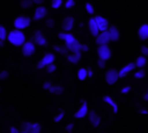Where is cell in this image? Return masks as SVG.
Here are the masks:
<instances>
[{
  "mask_svg": "<svg viewBox=\"0 0 148 133\" xmlns=\"http://www.w3.org/2000/svg\"><path fill=\"white\" fill-rule=\"evenodd\" d=\"M65 46L68 47V50H69L70 52H79L81 51V43H79L77 39H74V41L70 42V43H65Z\"/></svg>",
  "mask_w": 148,
  "mask_h": 133,
  "instance_id": "e0dca14e",
  "label": "cell"
},
{
  "mask_svg": "<svg viewBox=\"0 0 148 133\" xmlns=\"http://www.w3.org/2000/svg\"><path fill=\"white\" fill-rule=\"evenodd\" d=\"M103 100H104L105 103H108V105H109L110 107L113 108V112H114V114H117V112H118V106H117V103H116L114 100H113L112 98L109 97V95H105V97L103 98Z\"/></svg>",
  "mask_w": 148,
  "mask_h": 133,
  "instance_id": "44dd1931",
  "label": "cell"
},
{
  "mask_svg": "<svg viewBox=\"0 0 148 133\" xmlns=\"http://www.w3.org/2000/svg\"><path fill=\"white\" fill-rule=\"evenodd\" d=\"M105 62H107V60H103V59H100V57H99V60H97V65H99L100 68H104V66H105Z\"/></svg>",
  "mask_w": 148,
  "mask_h": 133,
  "instance_id": "f35d334b",
  "label": "cell"
},
{
  "mask_svg": "<svg viewBox=\"0 0 148 133\" xmlns=\"http://www.w3.org/2000/svg\"><path fill=\"white\" fill-rule=\"evenodd\" d=\"M33 0H21V3H20V5H21V8H23V9H27V8H30L31 5H33Z\"/></svg>",
  "mask_w": 148,
  "mask_h": 133,
  "instance_id": "4316f807",
  "label": "cell"
},
{
  "mask_svg": "<svg viewBox=\"0 0 148 133\" xmlns=\"http://www.w3.org/2000/svg\"><path fill=\"white\" fill-rule=\"evenodd\" d=\"M51 86H52L51 81H46V82L43 84V89H44V90H49V87H51Z\"/></svg>",
  "mask_w": 148,
  "mask_h": 133,
  "instance_id": "8d00e7d4",
  "label": "cell"
},
{
  "mask_svg": "<svg viewBox=\"0 0 148 133\" xmlns=\"http://www.w3.org/2000/svg\"><path fill=\"white\" fill-rule=\"evenodd\" d=\"M81 51L87 52L88 51V46H87V44H81Z\"/></svg>",
  "mask_w": 148,
  "mask_h": 133,
  "instance_id": "b9f144b4",
  "label": "cell"
},
{
  "mask_svg": "<svg viewBox=\"0 0 148 133\" xmlns=\"http://www.w3.org/2000/svg\"><path fill=\"white\" fill-rule=\"evenodd\" d=\"M87 74H88V77H92V71L91 69H87Z\"/></svg>",
  "mask_w": 148,
  "mask_h": 133,
  "instance_id": "bcb514c9",
  "label": "cell"
},
{
  "mask_svg": "<svg viewBox=\"0 0 148 133\" xmlns=\"http://www.w3.org/2000/svg\"><path fill=\"white\" fill-rule=\"evenodd\" d=\"M140 51H142V55H144V56H148V47H147V46H143V47H142Z\"/></svg>",
  "mask_w": 148,
  "mask_h": 133,
  "instance_id": "74e56055",
  "label": "cell"
},
{
  "mask_svg": "<svg viewBox=\"0 0 148 133\" xmlns=\"http://www.w3.org/2000/svg\"><path fill=\"white\" fill-rule=\"evenodd\" d=\"M12 133H20V129H17L16 127H10V129H9Z\"/></svg>",
  "mask_w": 148,
  "mask_h": 133,
  "instance_id": "7bdbcfd3",
  "label": "cell"
},
{
  "mask_svg": "<svg viewBox=\"0 0 148 133\" xmlns=\"http://www.w3.org/2000/svg\"><path fill=\"white\" fill-rule=\"evenodd\" d=\"M74 3H75V0H66V3H65V8H66V9L73 8L74 7Z\"/></svg>",
  "mask_w": 148,
  "mask_h": 133,
  "instance_id": "e575fe53",
  "label": "cell"
},
{
  "mask_svg": "<svg viewBox=\"0 0 148 133\" xmlns=\"http://www.w3.org/2000/svg\"><path fill=\"white\" fill-rule=\"evenodd\" d=\"M46 25L48 26V28H53V26H55V20H53V18H47Z\"/></svg>",
  "mask_w": 148,
  "mask_h": 133,
  "instance_id": "d590c367",
  "label": "cell"
},
{
  "mask_svg": "<svg viewBox=\"0 0 148 133\" xmlns=\"http://www.w3.org/2000/svg\"><path fill=\"white\" fill-rule=\"evenodd\" d=\"M143 98H144V100H148V89H147L146 94H144V95H143Z\"/></svg>",
  "mask_w": 148,
  "mask_h": 133,
  "instance_id": "f6af8a7d",
  "label": "cell"
},
{
  "mask_svg": "<svg viewBox=\"0 0 148 133\" xmlns=\"http://www.w3.org/2000/svg\"><path fill=\"white\" fill-rule=\"evenodd\" d=\"M53 50L56 52H60V54H62V55H68V52H69V50H68V47L66 46H53Z\"/></svg>",
  "mask_w": 148,
  "mask_h": 133,
  "instance_id": "d4e9b609",
  "label": "cell"
},
{
  "mask_svg": "<svg viewBox=\"0 0 148 133\" xmlns=\"http://www.w3.org/2000/svg\"><path fill=\"white\" fill-rule=\"evenodd\" d=\"M61 4H62V0H52L51 1V7L53 9H59L61 7Z\"/></svg>",
  "mask_w": 148,
  "mask_h": 133,
  "instance_id": "f1b7e54d",
  "label": "cell"
},
{
  "mask_svg": "<svg viewBox=\"0 0 148 133\" xmlns=\"http://www.w3.org/2000/svg\"><path fill=\"white\" fill-rule=\"evenodd\" d=\"M138 35H139V39H142V41L148 39V24H143V25L139 28Z\"/></svg>",
  "mask_w": 148,
  "mask_h": 133,
  "instance_id": "ac0fdd59",
  "label": "cell"
},
{
  "mask_svg": "<svg viewBox=\"0 0 148 133\" xmlns=\"http://www.w3.org/2000/svg\"><path fill=\"white\" fill-rule=\"evenodd\" d=\"M95 21H96V24H97V26H99V30L100 31L108 30V28H109V22H108L107 18L101 17V16H96V17H95Z\"/></svg>",
  "mask_w": 148,
  "mask_h": 133,
  "instance_id": "8fae6325",
  "label": "cell"
},
{
  "mask_svg": "<svg viewBox=\"0 0 148 133\" xmlns=\"http://www.w3.org/2000/svg\"><path fill=\"white\" fill-rule=\"evenodd\" d=\"M7 35H8V33H7V29H5L3 25H0V39H3V41H5V39H7Z\"/></svg>",
  "mask_w": 148,
  "mask_h": 133,
  "instance_id": "83f0119b",
  "label": "cell"
},
{
  "mask_svg": "<svg viewBox=\"0 0 148 133\" xmlns=\"http://www.w3.org/2000/svg\"><path fill=\"white\" fill-rule=\"evenodd\" d=\"M73 128H74V124H68V125H66V128H65V129H66V132H72L73 131Z\"/></svg>",
  "mask_w": 148,
  "mask_h": 133,
  "instance_id": "60d3db41",
  "label": "cell"
},
{
  "mask_svg": "<svg viewBox=\"0 0 148 133\" xmlns=\"http://www.w3.org/2000/svg\"><path fill=\"white\" fill-rule=\"evenodd\" d=\"M86 10L87 13H90V15H94V7H92V4H90V3H86Z\"/></svg>",
  "mask_w": 148,
  "mask_h": 133,
  "instance_id": "d6a6232c",
  "label": "cell"
},
{
  "mask_svg": "<svg viewBox=\"0 0 148 133\" xmlns=\"http://www.w3.org/2000/svg\"><path fill=\"white\" fill-rule=\"evenodd\" d=\"M144 76H146V72H144L143 69H140V71H138L135 74H134V77H135V78H143Z\"/></svg>",
  "mask_w": 148,
  "mask_h": 133,
  "instance_id": "1f68e13d",
  "label": "cell"
},
{
  "mask_svg": "<svg viewBox=\"0 0 148 133\" xmlns=\"http://www.w3.org/2000/svg\"><path fill=\"white\" fill-rule=\"evenodd\" d=\"M59 39H62V41L65 42V43H70V42H73L74 39V35H72L70 33H59Z\"/></svg>",
  "mask_w": 148,
  "mask_h": 133,
  "instance_id": "7402d4cb",
  "label": "cell"
},
{
  "mask_svg": "<svg viewBox=\"0 0 148 133\" xmlns=\"http://www.w3.org/2000/svg\"><path fill=\"white\" fill-rule=\"evenodd\" d=\"M87 111H88V107H87V102L86 100H82V106L78 108L75 114H74V118L75 119H82L87 115Z\"/></svg>",
  "mask_w": 148,
  "mask_h": 133,
  "instance_id": "7c38bea8",
  "label": "cell"
},
{
  "mask_svg": "<svg viewBox=\"0 0 148 133\" xmlns=\"http://www.w3.org/2000/svg\"><path fill=\"white\" fill-rule=\"evenodd\" d=\"M7 39L9 43H12L13 46H16V47L22 46L26 42L25 34L22 33V30H21V29H16V28H14V30L9 31V34L7 35Z\"/></svg>",
  "mask_w": 148,
  "mask_h": 133,
  "instance_id": "6da1fadb",
  "label": "cell"
},
{
  "mask_svg": "<svg viewBox=\"0 0 148 133\" xmlns=\"http://www.w3.org/2000/svg\"><path fill=\"white\" fill-rule=\"evenodd\" d=\"M88 118H90V123L92 124V127H99V124H100V116L97 115L95 111H91V112L88 114Z\"/></svg>",
  "mask_w": 148,
  "mask_h": 133,
  "instance_id": "d6986e66",
  "label": "cell"
},
{
  "mask_svg": "<svg viewBox=\"0 0 148 133\" xmlns=\"http://www.w3.org/2000/svg\"><path fill=\"white\" fill-rule=\"evenodd\" d=\"M31 41H33L35 44H38V46H47V39L44 38V35L42 34L40 30L34 31V35H33V39H31Z\"/></svg>",
  "mask_w": 148,
  "mask_h": 133,
  "instance_id": "ba28073f",
  "label": "cell"
},
{
  "mask_svg": "<svg viewBox=\"0 0 148 133\" xmlns=\"http://www.w3.org/2000/svg\"><path fill=\"white\" fill-rule=\"evenodd\" d=\"M8 77H9V72L8 71H1L0 72V80H5V78H8Z\"/></svg>",
  "mask_w": 148,
  "mask_h": 133,
  "instance_id": "836d02e7",
  "label": "cell"
},
{
  "mask_svg": "<svg viewBox=\"0 0 148 133\" xmlns=\"http://www.w3.org/2000/svg\"><path fill=\"white\" fill-rule=\"evenodd\" d=\"M110 42V35H109V31L104 30V31H100L96 37V43L99 44H108Z\"/></svg>",
  "mask_w": 148,
  "mask_h": 133,
  "instance_id": "9c48e42d",
  "label": "cell"
},
{
  "mask_svg": "<svg viewBox=\"0 0 148 133\" xmlns=\"http://www.w3.org/2000/svg\"><path fill=\"white\" fill-rule=\"evenodd\" d=\"M118 78H120V74H118V72L116 71V69H109V71L105 73V81L109 85L116 84Z\"/></svg>",
  "mask_w": 148,
  "mask_h": 133,
  "instance_id": "52a82bcc",
  "label": "cell"
},
{
  "mask_svg": "<svg viewBox=\"0 0 148 133\" xmlns=\"http://www.w3.org/2000/svg\"><path fill=\"white\" fill-rule=\"evenodd\" d=\"M33 1H34V4H39V5H40V4H43V3H44V0H33Z\"/></svg>",
  "mask_w": 148,
  "mask_h": 133,
  "instance_id": "ee69618b",
  "label": "cell"
},
{
  "mask_svg": "<svg viewBox=\"0 0 148 133\" xmlns=\"http://www.w3.org/2000/svg\"><path fill=\"white\" fill-rule=\"evenodd\" d=\"M88 30H90V33H91L94 37H97V34L100 33L99 26H97L96 21H95V17L94 18H90V20H88Z\"/></svg>",
  "mask_w": 148,
  "mask_h": 133,
  "instance_id": "4fadbf2b",
  "label": "cell"
},
{
  "mask_svg": "<svg viewBox=\"0 0 148 133\" xmlns=\"http://www.w3.org/2000/svg\"><path fill=\"white\" fill-rule=\"evenodd\" d=\"M49 93H52V94H56V95H60L64 93V87L60 86V85H52L51 87H49Z\"/></svg>",
  "mask_w": 148,
  "mask_h": 133,
  "instance_id": "603a6c76",
  "label": "cell"
},
{
  "mask_svg": "<svg viewBox=\"0 0 148 133\" xmlns=\"http://www.w3.org/2000/svg\"><path fill=\"white\" fill-rule=\"evenodd\" d=\"M74 26V18L73 17H65L64 20H62V29H64L65 31H70L73 29Z\"/></svg>",
  "mask_w": 148,
  "mask_h": 133,
  "instance_id": "5bb4252c",
  "label": "cell"
},
{
  "mask_svg": "<svg viewBox=\"0 0 148 133\" xmlns=\"http://www.w3.org/2000/svg\"><path fill=\"white\" fill-rule=\"evenodd\" d=\"M140 114H148L147 110H140Z\"/></svg>",
  "mask_w": 148,
  "mask_h": 133,
  "instance_id": "c3c4849f",
  "label": "cell"
},
{
  "mask_svg": "<svg viewBox=\"0 0 148 133\" xmlns=\"http://www.w3.org/2000/svg\"><path fill=\"white\" fill-rule=\"evenodd\" d=\"M64 116H65V112H64V111H60V112L53 118L55 123H60V121H61L62 119H64Z\"/></svg>",
  "mask_w": 148,
  "mask_h": 133,
  "instance_id": "f546056e",
  "label": "cell"
},
{
  "mask_svg": "<svg viewBox=\"0 0 148 133\" xmlns=\"http://www.w3.org/2000/svg\"><path fill=\"white\" fill-rule=\"evenodd\" d=\"M42 125L39 123H29V121H23L21 124L20 132L22 133H40Z\"/></svg>",
  "mask_w": 148,
  "mask_h": 133,
  "instance_id": "7a4b0ae2",
  "label": "cell"
},
{
  "mask_svg": "<svg viewBox=\"0 0 148 133\" xmlns=\"http://www.w3.org/2000/svg\"><path fill=\"white\" fill-rule=\"evenodd\" d=\"M87 77H88V74H87V69H84V68L79 69V71H78V80L83 81V80H86Z\"/></svg>",
  "mask_w": 148,
  "mask_h": 133,
  "instance_id": "484cf974",
  "label": "cell"
},
{
  "mask_svg": "<svg viewBox=\"0 0 148 133\" xmlns=\"http://www.w3.org/2000/svg\"><path fill=\"white\" fill-rule=\"evenodd\" d=\"M31 24V18L26 17V16H20V17L14 18V21H13V25H14L16 29H21V30H23V29H26L29 25Z\"/></svg>",
  "mask_w": 148,
  "mask_h": 133,
  "instance_id": "3957f363",
  "label": "cell"
},
{
  "mask_svg": "<svg viewBox=\"0 0 148 133\" xmlns=\"http://www.w3.org/2000/svg\"><path fill=\"white\" fill-rule=\"evenodd\" d=\"M55 62V55L51 54V52H48V54H46L43 57H42V60L36 64V68L38 69H42V68H46L47 65L52 64V63Z\"/></svg>",
  "mask_w": 148,
  "mask_h": 133,
  "instance_id": "8992f818",
  "label": "cell"
},
{
  "mask_svg": "<svg viewBox=\"0 0 148 133\" xmlns=\"http://www.w3.org/2000/svg\"><path fill=\"white\" fill-rule=\"evenodd\" d=\"M130 89H131L130 86H125V87H123L122 90H121V91H122V94H127V93L130 91Z\"/></svg>",
  "mask_w": 148,
  "mask_h": 133,
  "instance_id": "ab89813d",
  "label": "cell"
},
{
  "mask_svg": "<svg viewBox=\"0 0 148 133\" xmlns=\"http://www.w3.org/2000/svg\"><path fill=\"white\" fill-rule=\"evenodd\" d=\"M134 68H136L135 63H129L127 65H125L122 69H121L120 72H118V74H120V77H126L129 73H130L131 71H133Z\"/></svg>",
  "mask_w": 148,
  "mask_h": 133,
  "instance_id": "9a60e30c",
  "label": "cell"
},
{
  "mask_svg": "<svg viewBox=\"0 0 148 133\" xmlns=\"http://www.w3.org/2000/svg\"><path fill=\"white\" fill-rule=\"evenodd\" d=\"M0 47H4V41L3 39H0Z\"/></svg>",
  "mask_w": 148,
  "mask_h": 133,
  "instance_id": "7dc6e473",
  "label": "cell"
},
{
  "mask_svg": "<svg viewBox=\"0 0 148 133\" xmlns=\"http://www.w3.org/2000/svg\"><path fill=\"white\" fill-rule=\"evenodd\" d=\"M47 16V8L43 7V5H38L35 9V12H34V20L35 21H39L42 20V18H44Z\"/></svg>",
  "mask_w": 148,
  "mask_h": 133,
  "instance_id": "30bf717a",
  "label": "cell"
},
{
  "mask_svg": "<svg viewBox=\"0 0 148 133\" xmlns=\"http://www.w3.org/2000/svg\"><path fill=\"white\" fill-rule=\"evenodd\" d=\"M146 63H147V59H146V56H144V55H142V56H139L138 59H136V62H135V65L138 66V68H143V66L146 65Z\"/></svg>",
  "mask_w": 148,
  "mask_h": 133,
  "instance_id": "cb8c5ba5",
  "label": "cell"
},
{
  "mask_svg": "<svg viewBox=\"0 0 148 133\" xmlns=\"http://www.w3.org/2000/svg\"><path fill=\"white\" fill-rule=\"evenodd\" d=\"M81 51L79 52H70L69 55H66V59H68V62H70L72 64H77V63L81 60Z\"/></svg>",
  "mask_w": 148,
  "mask_h": 133,
  "instance_id": "ffe728a7",
  "label": "cell"
},
{
  "mask_svg": "<svg viewBox=\"0 0 148 133\" xmlns=\"http://www.w3.org/2000/svg\"><path fill=\"white\" fill-rule=\"evenodd\" d=\"M56 68L57 66L53 64V63H52V64H49V65H47L46 66V69H47V72H48V73H53L55 71H56Z\"/></svg>",
  "mask_w": 148,
  "mask_h": 133,
  "instance_id": "4dcf8cb0",
  "label": "cell"
},
{
  "mask_svg": "<svg viewBox=\"0 0 148 133\" xmlns=\"http://www.w3.org/2000/svg\"><path fill=\"white\" fill-rule=\"evenodd\" d=\"M108 31H109V35H110V41L117 42L118 39H120V31H118V29L116 28V26H113V25L109 26Z\"/></svg>",
  "mask_w": 148,
  "mask_h": 133,
  "instance_id": "2e32d148",
  "label": "cell"
},
{
  "mask_svg": "<svg viewBox=\"0 0 148 133\" xmlns=\"http://www.w3.org/2000/svg\"><path fill=\"white\" fill-rule=\"evenodd\" d=\"M35 54V43L33 41H29V42H25L22 44V55L26 57H30Z\"/></svg>",
  "mask_w": 148,
  "mask_h": 133,
  "instance_id": "277c9868",
  "label": "cell"
},
{
  "mask_svg": "<svg viewBox=\"0 0 148 133\" xmlns=\"http://www.w3.org/2000/svg\"><path fill=\"white\" fill-rule=\"evenodd\" d=\"M97 55H99V57L103 60H109L110 56H112V51H110V48L107 44H100V46L97 47Z\"/></svg>",
  "mask_w": 148,
  "mask_h": 133,
  "instance_id": "5b68a950",
  "label": "cell"
}]
</instances>
